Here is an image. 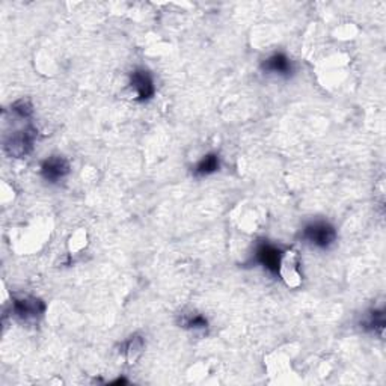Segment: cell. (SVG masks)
<instances>
[{"label":"cell","instance_id":"cell-10","mask_svg":"<svg viewBox=\"0 0 386 386\" xmlns=\"http://www.w3.org/2000/svg\"><path fill=\"white\" fill-rule=\"evenodd\" d=\"M145 341L142 336L139 335H131L127 341L122 342L121 346V353L126 356L128 360V364H133L135 360L141 356V353L144 351Z\"/></svg>","mask_w":386,"mask_h":386},{"label":"cell","instance_id":"cell-1","mask_svg":"<svg viewBox=\"0 0 386 386\" xmlns=\"http://www.w3.org/2000/svg\"><path fill=\"white\" fill-rule=\"evenodd\" d=\"M336 239H338V234H336L335 226L326 220L311 222L302 229V240L320 251L331 249Z\"/></svg>","mask_w":386,"mask_h":386},{"label":"cell","instance_id":"cell-3","mask_svg":"<svg viewBox=\"0 0 386 386\" xmlns=\"http://www.w3.org/2000/svg\"><path fill=\"white\" fill-rule=\"evenodd\" d=\"M38 137V130L34 126H28L20 131L8 136L3 142V151L14 159H21L34 150V144Z\"/></svg>","mask_w":386,"mask_h":386},{"label":"cell","instance_id":"cell-2","mask_svg":"<svg viewBox=\"0 0 386 386\" xmlns=\"http://www.w3.org/2000/svg\"><path fill=\"white\" fill-rule=\"evenodd\" d=\"M285 257V251L281 246H276L267 240L260 242L253 252L252 257V264L261 266L270 275L276 278L281 276V269H282V261Z\"/></svg>","mask_w":386,"mask_h":386},{"label":"cell","instance_id":"cell-12","mask_svg":"<svg viewBox=\"0 0 386 386\" xmlns=\"http://www.w3.org/2000/svg\"><path fill=\"white\" fill-rule=\"evenodd\" d=\"M183 326L186 329H192V331H205L209 327V322L202 314H195L187 317L183 322Z\"/></svg>","mask_w":386,"mask_h":386},{"label":"cell","instance_id":"cell-9","mask_svg":"<svg viewBox=\"0 0 386 386\" xmlns=\"http://www.w3.org/2000/svg\"><path fill=\"white\" fill-rule=\"evenodd\" d=\"M360 327L367 332H374L379 336H383L385 331V311L383 309H371L368 316L360 322Z\"/></svg>","mask_w":386,"mask_h":386},{"label":"cell","instance_id":"cell-7","mask_svg":"<svg viewBox=\"0 0 386 386\" xmlns=\"http://www.w3.org/2000/svg\"><path fill=\"white\" fill-rule=\"evenodd\" d=\"M261 70L266 74H276L279 77H290L294 73L291 59L284 53H273L261 64Z\"/></svg>","mask_w":386,"mask_h":386},{"label":"cell","instance_id":"cell-8","mask_svg":"<svg viewBox=\"0 0 386 386\" xmlns=\"http://www.w3.org/2000/svg\"><path fill=\"white\" fill-rule=\"evenodd\" d=\"M220 168V159L216 153H209L192 168L195 177H209Z\"/></svg>","mask_w":386,"mask_h":386},{"label":"cell","instance_id":"cell-4","mask_svg":"<svg viewBox=\"0 0 386 386\" xmlns=\"http://www.w3.org/2000/svg\"><path fill=\"white\" fill-rule=\"evenodd\" d=\"M46 303L34 296H14L12 314L23 323H34L44 316Z\"/></svg>","mask_w":386,"mask_h":386},{"label":"cell","instance_id":"cell-13","mask_svg":"<svg viewBox=\"0 0 386 386\" xmlns=\"http://www.w3.org/2000/svg\"><path fill=\"white\" fill-rule=\"evenodd\" d=\"M119 383H121V385H122V383H127V380H126V379H118V380H115V382H113V385H119Z\"/></svg>","mask_w":386,"mask_h":386},{"label":"cell","instance_id":"cell-5","mask_svg":"<svg viewBox=\"0 0 386 386\" xmlns=\"http://www.w3.org/2000/svg\"><path fill=\"white\" fill-rule=\"evenodd\" d=\"M130 86L135 89L136 100L145 103L155 94V85L151 73L145 68H136L130 73Z\"/></svg>","mask_w":386,"mask_h":386},{"label":"cell","instance_id":"cell-6","mask_svg":"<svg viewBox=\"0 0 386 386\" xmlns=\"http://www.w3.org/2000/svg\"><path fill=\"white\" fill-rule=\"evenodd\" d=\"M41 177H43L48 183H59L71 172V165L68 159H65L64 155H50L41 163Z\"/></svg>","mask_w":386,"mask_h":386},{"label":"cell","instance_id":"cell-11","mask_svg":"<svg viewBox=\"0 0 386 386\" xmlns=\"http://www.w3.org/2000/svg\"><path fill=\"white\" fill-rule=\"evenodd\" d=\"M11 112L17 118L29 119L32 115H34V106H32L30 100H28V98H21V100H17L11 106Z\"/></svg>","mask_w":386,"mask_h":386}]
</instances>
